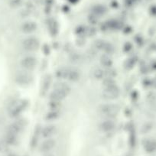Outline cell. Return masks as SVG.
Segmentation results:
<instances>
[{
	"label": "cell",
	"instance_id": "cell-12",
	"mask_svg": "<svg viewBox=\"0 0 156 156\" xmlns=\"http://www.w3.org/2000/svg\"><path fill=\"white\" fill-rule=\"evenodd\" d=\"M51 83H52V77L50 75H46L43 80L41 86V92L42 93L43 95H45L47 94V92L50 89Z\"/></svg>",
	"mask_w": 156,
	"mask_h": 156
},
{
	"label": "cell",
	"instance_id": "cell-6",
	"mask_svg": "<svg viewBox=\"0 0 156 156\" xmlns=\"http://www.w3.org/2000/svg\"><path fill=\"white\" fill-rule=\"evenodd\" d=\"M20 65L26 71H31L36 68L38 65V59L32 55H28L21 60Z\"/></svg>",
	"mask_w": 156,
	"mask_h": 156
},
{
	"label": "cell",
	"instance_id": "cell-1",
	"mask_svg": "<svg viewBox=\"0 0 156 156\" xmlns=\"http://www.w3.org/2000/svg\"><path fill=\"white\" fill-rule=\"evenodd\" d=\"M70 93V87L65 83H61L55 86L54 89L50 94V99L52 101L61 103V101L66 99Z\"/></svg>",
	"mask_w": 156,
	"mask_h": 156
},
{
	"label": "cell",
	"instance_id": "cell-3",
	"mask_svg": "<svg viewBox=\"0 0 156 156\" xmlns=\"http://www.w3.org/2000/svg\"><path fill=\"white\" fill-rule=\"evenodd\" d=\"M28 107L27 99H17L12 102L9 108V112L12 117H17L24 112Z\"/></svg>",
	"mask_w": 156,
	"mask_h": 156
},
{
	"label": "cell",
	"instance_id": "cell-11",
	"mask_svg": "<svg viewBox=\"0 0 156 156\" xmlns=\"http://www.w3.org/2000/svg\"><path fill=\"white\" fill-rule=\"evenodd\" d=\"M57 131V126L55 125H52V124H49L47 125L41 129V133L43 136V137L48 138L50 139L53 136L56 134V132Z\"/></svg>",
	"mask_w": 156,
	"mask_h": 156
},
{
	"label": "cell",
	"instance_id": "cell-4",
	"mask_svg": "<svg viewBox=\"0 0 156 156\" xmlns=\"http://www.w3.org/2000/svg\"><path fill=\"white\" fill-rule=\"evenodd\" d=\"M120 95V90L116 84L104 86L103 90V97L106 100L112 101L118 99Z\"/></svg>",
	"mask_w": 156,
	"mask_h": 156
},
{
	"label": "cell",
	"instance_id": "cell-10",
	"mask_svg": "<svg viewBox=\"0 0 156 156\" xmlns=\"http://www.w3.org/2000/svg\"><path fill=\"white\" fill-rule=\"evenodd\" d=\"M99 127L101 131L110 132L116 128V123L112 120V119H106L103 122H101Z\"/></svg>",
	"mask_w": 156,
	"mask_h": 156
},
{
	"label": "cell",
	"instance_id": "cell-14",
	"mask_svg": "<svg viewBox=\"0 0 156 156\" xmlns=\"http://www.w3.org/2000/svg\"><path fill=\"white\" fill-rule=\"evenodd\" d=\"M66 77H67V78L70 80V81H76L79 79V77H80L79 72L77 71V70H74V69L67 70Z\"/></svg>",
	"mask_w": 156,
	"mask_h": 156
},
{
	"label": "cell",
	"instance_id": "cell-5",
	"mask_svg": "<svg viewBox=\"0 0 156 156\" xmlns=\"http://www.w3.org/2000/svg\"><path fill=\"white\" fill-rule=\"evenodd\" d=\"M22 48L28 52H35L40 48V41L36 37H28L22 42Z\"/></svg>",
	"mask_w": 156,
	"mask_h": 156
},
{
	"label": "cell",
	"instance_id": "cell-15",
	"mask_svg": "<svg viewBox=\"0 0 156 156\" xmlns=\"http://www.w3.org/2000/svg\"><path fill=\"white\" fill-rule=\"evenodd\" d=\"M55 145V141L53 139H48L44 141L43 142L42 145H41V149L42 150L44 151H48L50 150V149L53 148Z\"/></svg>",
	"mask_w": 156,
	"mask_h": 156
},
{
	"label": "cell",
	"instance_id": "cell-9",
	"mask_svg": "<svg viewBox=\"0 0 156 156\" xmlns=\"http://www.w3.org/2000/svg\"><path fill=\"white\" fill-rule=\"evenodd\" d=\"M38 28V25H37L36 22H32V21H28V22H24L21 26V30L23 33L30 34L34 33Z\"/></svg>",
	"mask_w": 156,
	"mask_h": 156
},
{
	"label": "cell",
	"instance_id": "cell-13",
	"mask_svg": "<svg viewBox=\"0 0 156 156\" xmlns=\"http://www.w3.org/2000/svg\"><path fill=\"white\" fill-rule=\"evenodd\" d=\"M60 116H61V113L59 112V110H56V109H54V110L53 109V110L49 111L48 113L46 114L45 119L47 120H50V121H54V120H56V119H58Z\"/></svg>",
	"mask_w": 156,
	"mask_h": 156
},
{
	"label": "cell",
	"instance_id": "cell-7",
	"mask_svg": "<svg viewBox=\"0 0 156 156\" xmlns=\"http://www.w3.org/2000/svg\"><path fill=\"white\" fill-rule=\"evenodd\" d=\"M28 126V120L25 119H18L16 121L12 123L9 126V132H11L13 134L18 135L25 129Z\"/></svg>",
	"mask_w": 156,
	"mask_h": 156
},
{
	"label": "cell",
	"instance_id": "cell-8",
	"mask_svg": "<svg viewBox=\"0 0 156 156\" xmlns=\"http://www.w3.org/2000/svg\"><path fill=\"white\" fill-rule=\"evenodd\" d=\"M26 72L18 73L15 77V81L18 85L22 86H28L33 82V76Z\"/></svg>",
	"mask_w": 156,
	"mask_h": 156
},
{
	"label": "cell",
	"instance_id": "cell-2",
	"mask_svg": "<svg viewBox=\"0 0 156 156\" xmlns=\"http://www.w3.org/2000/svg\"><path fill=\"white\" fill-rule=\"evenodd\" d=\"M99 113L106 119H113L119 112V107L116 104L107 103L102 104L99 107Z\"/></svg>",
	"mask_w": 156,
	"mask_h": 156
}]
</instances>
